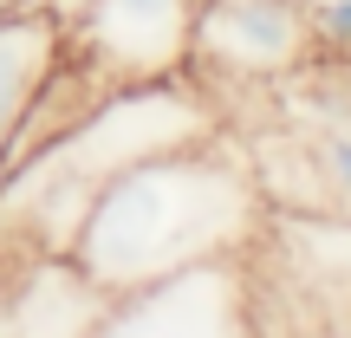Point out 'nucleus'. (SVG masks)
Masks as SVG:
<instances>
[{"label": "nucleus", "instance_id": "nucleus-5", "mask_svg": "<svg viewBox=\"0 0 351 338\" xmlns=\"http://www.w3.org/2000/svg\"><path fill=\"white\" fill-rule=\"evenodd\" d=\"M313 59V26L300 0H202L195 7V39H189V78L215 98L280 85L287 72Z\"/></svg>", "mask_w": 351, "mask_h": 338}, {"label": "nucleus", "instance_id": "nucleus-10", "mask_svg": "<svg viewBox=\"0 0 351 338\" xmlns=\"http://www.w3.org/2000/svg\"><path fill=\"white\" fill-rule=\"evenodd\" d=\"M319 59H351V0H300Z\"/></svg>", "mask_w": 351, "mask_h": 338}, {"label": "nucleus", "instance_id": "nucleus-4", "mask_svg": "<svg viewBox=\"0 0 351 338\" xmlns=\"http://www.w3.org/2000/svg\"><path fill=\"white\" fill-rule=\"evenodd\" d=\"M234 267L261 338H351V221L267 208Z\"/></svg>", "mask_w": 351, "mask_h": 338}, {"label": "nucleus", "instance_id": "nucleus-1", "mask_svg": "<svg viewBox=\"0 0 351 338\" xmlns=\"http://www.w3.org/2000/svg\"><path fill=\"white\" fill-rule=\"evenodd\" d=\"M267 221V195L254 182V163L234 130L163 150L150 163L124 169L72 241V261L98 280L104 293H143L182 280L195 267L241 261L247 241Z\"/></svg>", "mask_w": 351, "mask_h": 338}, {"label": "nucleus", "instance_id": "nucleus-9", "mask_svg": "<svg viewBox=\"0 0 351 338\" xmlns=\"http://www.w3.org/2000/svg\"><path fill=\"white\" fill-rule=\"evenodd\" d=\"M65 52V26L39 7H20V13H0V169H7V150L20 137V117L26 104L39 98V85L52 78Z\"/></svg>", "mask_w": 351, "mask_h": 338}, {"label": "nucleus", "instance_id": "nucleus-3", "mask_svg": "<svg viewBox=\"0 0 351 338\" xmlns=\"http://www.w3.org/2000/svg\"><path fill=\"white\" fill-rule=\"evenodd\" d=\"M241 104V98H234ZM261 124H221L241 137L267 208L351 221V59H306L280 85L247 91Z\"/></svg>", "mask_w": 351, "mask_h": 338}, {"label": "nucleus", "instance_id": "nucleus-12", "mask_svg": "<svg viewBox=\"0 0 351 338\" xmlns=\"http://www.w3.org/2000/svg\"><path fill=\"white\" fill-rule=\"evenodd\" d=\"M20 7H33V0H0V13H20Z\"/></svg>", "mask_w": 351, "mask_h": 338}, {"label": "nucleus", "instance_id": "nucleus-7", "mask_svg": "<svg viewBox=\"0 0 351 338\" xmlns=\"http://www.w3.org/2000/svg\"><path fill=\"white\" fill-rule=\"evenodd\" d=\"M98 338H261V332H254L247 293H241V267L221 261L163 280V287L124 293Z\"/></svg>", "mask_w": 351, "mask_h": 338}, {"label": "nucleus", "instance_id": "nucleus-2", "mask_svg": "<svg viewBox=\"0 0 351 338\" xmlns=\"http://www.w3.org/2000/svg\"><path fill=\"white\" fill-rule=\"evenodd\" d=\"M215 130H221V111L195 78L111 91L72 130H59L52 143L0 169V267L39 261V254H72L91 202L124 169L150 163L163 150H189Z\"/></svg>", "mask_w": 351, "mask_h": 338}, {"label": "nucleus", "instance_id": "nucleus-6", "mask_svg": "<svg viewBox=\"0 0 351 338\" xmlns=\"http://www.w3.org/2000/svg\"><path fill=\"white\" fill-rule=\"evenodd\" d=\"M195 7L202 0H91V7L65 26V52H72L104 91L189 78Z\"/></svg>", "mask_w": 351, "mask_h": 338}, {"label": "nucleus", "instance_id": "nucleus-8", "mask_svg": "<svg viewBox=\"0 0 351 338\" xmlns=\"http://www.w3.org/2000/svg\"><path fill=\"white\" fill-rule=\"evenodd\" d=\"M117 293H104L72 254L0 267V338H98Z\"/></svg>", "mask_w": 351, "mask_h": 338}, {"label": "nucleus", "instance_id": "nucleus-11", "mask_svg": "<svg viewBox=\"0 0 351 338\" xmlns=\"http://www.w3.org/2000/svg\"><path fill=\"white\" fill-rule=\"evenodd\" d=\"M33 7H39V13H52V20H59V26H72L78 13L91 7V0H33Z\"/></svg>", "mask_w": 351, "mask_h": 338}]
</instances>
